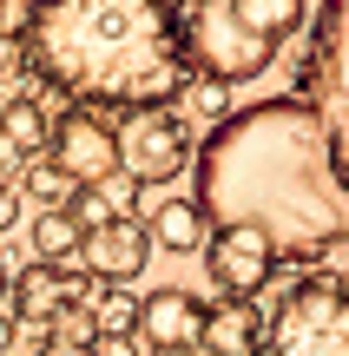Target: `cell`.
Segmentation results:
<instances>
[{
	"label": "cell",
	"instance_id": "10",
	"mask_svg": "<svg viewBox=\"0 0 349 356\" xmlns=\"http://www.w3.org/2000/svg\"><path fill=\"white\" fill-rule=\"evenodd\" d=\"M198 323H205V304L191 291H178V284H165V291H152L139 304L145 350H198Z\"/></svg>",
	"mask_w": 349,
	"mask_h": 356
},
{
	"label": "cell",
	"instance_id": "1",
	"mask_svg": "<svg viewBox=\"0 0 349 356\" xmlns=\"http://www.w3.org/2000/svg\"><path fill=\"white\" fill-rule=\"evenodd\" d=\"M198 211L218 231H250L277 264H310L337 251L349 225L343 139L303 99H264L224 113L198 145Z\"/></svg>",
	"mask_w": 349,
	"mask_h": 356
},
{
	"label": "cell",
	"instance_id": "5",
	"mask_svg": "<svg viewBox=\"0 0 349 356\" xmlns=\"http://www.w3.org/2000/svg\"><path fill=\"white\" fill-rule=\"evenodd\" d=\"M112 152H119V172L126 178H139V185L158 191L191 159V126H185L171 106H145V113H126L112 126Z\"/></svg>",
	"mask_w": 349,
	"mask_h": 356
},
{
	"label": "cell",
	"instance_id": "13",
	"mask_svg": "<svg viewBox=\"0 0 349 356\" xmlns=\"http://www.w3.org/2000/svg\"><path fill=\"white\" fill-rule=\"evenodd\" d=\"M145 225H152V231H145V244H165V251H198V244L211 238V231H205V211L185 204V198H165Z\"/></svg>",
	"mask_w": 349,
	"mask_h": 356
},
{
	"label": "cell",
	"instance_id": "14",
	"mask_svg": "<svg viewBox=\"0 0 349 356\" xmlns=\"http://www.w3.org/2000/svg\"><path fill=\"white\" fill-rule=\"evenodd\" d=\"M132 330H139V297H126V291L92 297V337L86 343H132Z\"/></svg>",
	"mask_w": 349,
	"mask_h": 356
},
{
	"label": "cell",
	"instance_id": "6",
	"mask_svg": "<svg viewBox=\"0 0 349 356\" xmlns=\"http://www.w3.org/2000/svg\"><path fill=\"white\" fill-rule=\"evenodd\" d=\"M46 145H53V165H60L73 185H92L105 191L119 178V152H112V119L105 113H86V106H73V113H60V126H46Z\"/></svg>",
	"mask_w": 349,
	"mask_h": 356
},
{
	"label": "cell",
	"instance_id": "25",
	"mask_svg": "<svg viewBox=\"0 0 349 356\" xmlns=\"http://www.w3.org/2000/svg\"><path fill=\"white\" fill-rule=\"evenodd\" d=\"M145 356H198V350H145Z\"/></svg>",
	"mask_w": 349,
	"mask_h": 356
},
{
	"label": "cell",
	"instance_id": "20",
	"mask_svg": "<svg viewBox=\"0 0 349 356\" xmlns=\"http://www.w3.org/2000/svg\"><path fill=\"white\" fill-rule=\"evenodd\" d=\"M40 356H92V343H86V337H53Z\"/></svg>",
	"mask_w": 349,
	"mask_h": 356
},
{
	"label": "cell",
	"instance_id": "17",
	"mask_svg": "<svg viewBox=\"0 0 349 356\" xmlns=\"http://www.w3.org/2000/svg\"><path fill=\"white\" fill-rule=\"evenodd\" d=\"M26 191H33L46 211H66V198H73V178L53 165V159H33V172H26Z\"/></svg>",
	"mask_w": 349,
	"mask_h": 356
},
{
	"label": "cell",
	"instance_id": "26",
	"mask_svg": "<svg viewBox=\"0 0 349 356\" xmlns=\"http://www.w3.org/2000/svg\"><path fill=\"white\" fill-rule=\"evenodd\" d=\"M0 304H7V264H0Z\"/></svg>",
	"mask_w": 349,
	"mask_h": 356
},
{
	"label": "cell",
	"instance_id": "3",
	"mask_svg": "<svg viewBox=\"0 0 349 356\" xmlns=\"http://www.w3.org/2000/svg\"><path fill=\"white\" fill-rule=\"evenodd\" d=\"M297 20L303 0H191L178 20L185 73L198 66V79H211V86L257 79L277 60V47L297 33Z\"/></svg>",
	"mask_w": 349,
	"mask_h": 356
},
{
	"label": "cell",
	"instance_id": "15",
	"mask_svg": "<svg viewBox=\"0 0 349 356\" xmlns=\"http://www.w3.org/2000/svg\"><path fill=\"white\" fill-rule=\"evenodd\" d=\"M0 132H7L13 152H46V113H40L33 99H7V113H0Z\"/></svg>",
	"mask_w": 349,
	"mask_h": 356
},
{
	"label": "cell",
	"instance_id": "4",
	"mask_svg": "<svg viewBox=\"0 0 349 356\" xmlns=\"http://www.w3.org/2000/svg\"><path fill=\"white\" fill-rule=\"evenodd\" d=\"M264 343H271V356H349L343 277H303L297 291H284Z\"/></svg>",
	"mask_w": 349,
	"mask_h": 356
},
{
	"label": "cell",
	"instance_id": "19",
	"mask_svg": "<svg viewBox=\"0 0 349 356\" xmlns=\"http://www.w3.org/2000/svg\"><path fill=\"white\" fill-rule=\"evenodd\" d=\"M185 99H191V113H205V119H224V86H211V79H185Z\"/></svg>",
	"mask_w": 349,
	"mask_h": 356
},
{
	"label": "cell",
	"instance_id": "7",
	"mask_svg": "<svg viewBox=\"0 0 349 356\" xmlns=\"http://www.w3.org/2000/svg\"><path fill=\"white\" fill-rule=\"evenodd\" d=\"M205 270H211V284H218L231 304H250V297L271 284L277 257H271V244L250 238V231H218V238L205 244Z\"/></svg>",
	"mask_w": 349,
	"mask_h": 356
},
{
	"label": "cell",
	"instance_id": "16",
	"mask_svg": "<svg viewBox=\"0 0 349 356\" xmlns=\"http://www.w3.org/2000/svg\"><path fill=\"white\" fill-rule=\"evenodd\" d=\"M33 251H40V264H73V257H79V225L66 211H40Z\"/></svg>",
	"mask_w": 349,
	"mask_h": 356
},
{
	"label": "cell",
	"instance_id": "11",
	"mask_svg": "<svg viewBox=\"0 0 349 356\" xmlns=\"http://www.w3.org/2000/svg\"><path fill=\"white\" fill-rule=\"evenodd\" d=\"M198 356H264V317L257 304H218L198 323Z\"/></svg>",
	"mask_w": 349,
	"mask_h": 356
},
{
	"label": "cell",
	"instance_id": "12",
	"mask_svg": "<svg viewBox=\"0 0 349 356\" xmlns=\"http://www.w3.org/2000/svg\"><path fill=\"white\" fill-rule=\"evenodd\" d=\"M7 304H13V317H20V323H53V317H66L60 270H53V264L20 270V277H13V291H7Z\"/></svg>",
	"mask_w": 349,
	"mask_h": 356
},
{
	"label": "cell",
	"instance_id": "18",
	"mask_svg": "<svg viewBox=\"0 0 349 356\" xmlns=\"http://www.w3.org/2000/svg\"><path fill=\"white\" fill-rule=\"evenodd\" d=\"M66 218H73V225H79V238H86V231H99L105 218H119V211H112V198H105V191L73 185V198H66Z\"/></svg>",
	"mask_w": 349,
	"mask_h": 356
},
{
	"label": "cell",
	"instance_id": "23",
	"mask_svg": "<svg viewBox=\"0 0 349 356\" xmlns=\"http://www.w3.org/2000/svg\"><path fill=\"white\" fill-rule=\"evenodd\" d=\"M13 165H20V152H13V145H7V132H0V172H13Z\"/></svg>",
	"mask_w": 349,
	"mask_h": 356
},
{
	"label": "cell",
	"instance_id": "8",
	"mask_svg": "<svg viewBox=\"0 0 349 356\" xmlns=\"http://www.w3.org/2000/svg\"><path fill=\"white\" fill-rule=\"evenodd\" d=\"M303 92H310L303 106H316V119L343 139V0H323V26H316L310 66H303Z\"/></svg>",
	"mask_w": 349,
	"mask_h": 356
},
{
	"label": "cell",
	"instance_id": "21",
	"mask_svg": "<svg viewBox=\"0 0 349 356\" xmlns=\"http://www.w3.org/2000/svg\"><path fill=\"white\" fill-rule=\"evenodd\" d=\"M20 26H26V13L13 0H0V40H20Z\"/></svg>",
	"mask_w": 349,
	"mask_h": 356
},
{
	"label": "cell",
	"instance_id": "22",
	"mask_svg": "<svg viewBox=\"0 0 349 356\" xmlns=\"http://www.w3.org/2000/svg\"><path fill=\"white\" fill-rule=\"evenodd\" d=\"M13 218H20V198H13V185H0V231H7Z\"/></svg>",
	"mask_w": 349,
	"mask_h": 356
},
{
	"label": "cell",
	"instance_id": "2",
	"mask_svg": "<svg viewBox=\"0 0 349 356\" xmlns=\"http://www.w3.org/2000/svg\"><path fill=\"white\" fill-rule=\"evenodd\" d=\"M20 60L86 113H145L191 79L178 13L158 0H40L20 26Z\"/></svg>",
	"mask_w": 349,
	"mask_h": 356
},
{
	"label": "cell",
	"instance_id": "9",
	"mask_svg": "<svg viewBox=\"0 0 349 356\" xmlns=\"http://www.w3.org/2000/svg\"><path fill=\"white\" fill-rule=\"evenodd\" d=\"M145 257H152V244H145V225H132V218H105L99 231L79 238V270L86 277H105V284L139 277Z\"/></svg>",
	"mask_w": 349,
	"mask_h": 356
},
{
	"label": "cell",
	"instance_id": "24",
	"mask_svg": "<svg viewBox=\"0 0 349 356\" xmlns=\"http://www.w3.org/2000/svg\"><path fill=\"white\" fill-rule=\"evenodd\" d=\"M7 343H13V317H0V356H7Z\"/></svg>",
	"mask_w": 349,
	"mask_h": 356
}]
</instances>
